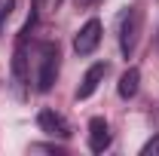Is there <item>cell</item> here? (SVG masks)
<instances>
[{
    "instance_id": "4",
    "label": "cell",
    "mask_w": 159,
    "mask_h": 156,
    "mask_svg": "<svg viewBox=\"0 0 159 156\" xmlns=\"http://www.w3.org/2000/svg\"><path fill=\"white\" fill-rule=\"evenodd\" d=\"M98 43H101V21L89 19L80 28V34L74 37V52H77V55H92V52L98 49Z\"/></svg>"
},
{
    "instance_id": "3",
    "label": "cell",
    "mask_w": 159,
    "mask_h": 156,
    "mask_svg": "<svg viewBox=\"0 0 159 156\" xmlns=\"http://www.w3.org/2000/svg\"><path fill=\"white\" fill-rule=\"evenodd\" d=\"M40 64H37V92H49L58 77V43H40Z\"/></svg>"
},
{
    "instance_id": "10",
    "label": "cell",
    "mask_w": 159,
    "mask_h": 156,
    "mask_svg": "<svg viewBox=\"0 0 159 156\" xmlns=\"http://www.w3.org/2000/svg\"><path fill=\"white\" fill-rule=\"evenodd\" d=\"M150 153H159V138H153V141H147V144L141 147V156H150Z\"/></svg>"
},
{
    "instance_id": "6",
    "label": "cell",
    "mask_w": 159,
    "mask_h": 156,
    "mask_svg": "<svg viewBox=\"0 0 159 156\" xmlns=\"http://www.w3.org/2000/svg\"><path fill=\"white\" fill-rule=\"evenodd\" d=\"M110 141H113V135H110L107 119L95 117L92 122H89V150H92V153H104V150L110 147Z\"/></svg>"
},
{
    "instance_id": "9",
    "label": "cell",
    "mask_w": 159,
    "mask_h": 156,
    "mask_svg": "<svg viewBox=\"0 0 159 156\" xmlns=\"http://www.w3.org/2000/svg\"><path fill=\"white\" fill-rule=\"evenodd\" d=\"M12 3L16 0H0V31H3V25L9 19V12H12Z\"/></svg>"
},
{
    "instance_id": "11",
    "label": "cell",
    "mask_w": 159,
    "mask_h": 156,
    "mask_svg": "<svg viewBox=\"0 0 159 156\" xmlns=\"http://www.w3.org/2000/svg\"><path fill=\"white\" fill-rule=\"evenodd\" d=\"M92 3H98V0H77V6H92Z\"/></svg>"
},
{
    "instance_id": "1",
    "label": "cell",
    "mask_w": 159,
    "mask_h": 156,
    "mask_svg": "<svg viewBox=\"0 0 159 156\" xmlns=\"http://www.w3.org/2000/svg\"><path fill=\"white\" fill-rule=\"evenodd\" d=\"M141 28H144V9L129 6L119 16V52H122V58H132V52L141 40Z\"/></svg>"
},
{
    "instance_id": "7",
    "label": "cell",
    "mask_w": 159,
    "mask_h": 156,
    "mask_svg": "<svg viewBox=\"0 0 159 156\" xmlns=\"http://www.w3.org/2000/svg\"><path fill=\"white\" fill-rule=\"evenodd\" d=\"M104 74H107V64H104V61L92 64V67L83 74V83H80V89H77V98H80V101H83V98H92V95H95V89L104 83Z\"/></svg>"
},
{
    "instance_id": "5",
    "label": "cell",
    "mask_w": 159,
    "mask_h": 156,
    "mask_svg": "<svg viewBox=\"0 0 159 156\" xmlns=\"http://www.w3.org/2000/svg\"><path fill=\"white\" fill-rule=\"evenodd\" d=\"M37 126H40V132H46V135H52V138H70L67 119L61 117V113H55V110H40Z\"/></svg>"
},
{
    "instance_id": "2",
    "label": "cell",
    "mask_w": 159,
    "mask_h": 156,
    "mask_svg": "<svg viewBox=\"0 0 159 156\" xmlns=\"http://www.w3.org/2000/svg\"><path fill=\"white\" fill-rule=\"evenodd\" d=\"M34 28V12L28 16L25 28H21V37H19V46H16V55H12V86H16V95L25 98V89H28V31Z\"/></svg>"
},
{
    "instance_id": "8",
    "label": "cell",
    "mask_w": 159,
    "mask_h": 156,
    "mask_svg": "<svg viewBox=\"0 0 159 156\" xmlns=\"http://www.w3.org/2000/svg\"><path fill=\"white\" fill-rule=\"evenodd\" d=\"M138 89H141V71H138V67H129V71L119 77L116 92H119V98H135Z\"/></svg>"
}]
</instances>
